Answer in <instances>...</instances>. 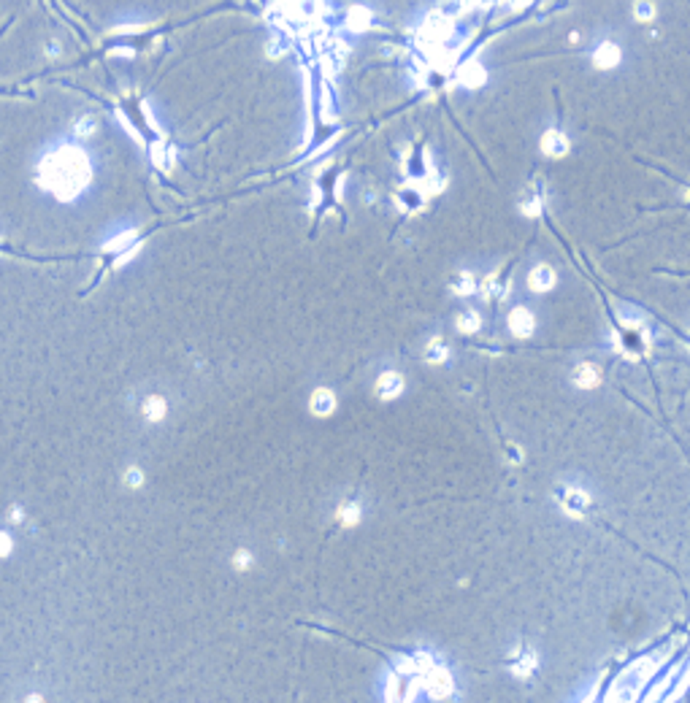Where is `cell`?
<instances>
[{
  "label": "cell",
  "mask_w": 690,
  "mask_h": 703,
  "mask_svg": "<svg viewBox=\"0 0 690 703\" xmlns=\"http://www.w3.org/2000/svg\"><path fill=\"white\" fill-rule=\"evenodd\" d=\"M458 79H460V84H466V87H479V84H485V68L479 65L476 60H469V63L458 70Z\"/></svg>",
  "instance_id": "cell-13"
},
{
  "label": "cell",
  "mask_w": 690,
  "mask_h": 703,
  "mask_svg": "<svg viewBox=\"0 0 690 703\" xmlns=\"http://www.w3.org/2000/svg\"><path fill=\"white\" fill-rule=\"evenodd\" d=\"M404 387H406V381L398 371H382L377 379L374 392H377V398H382V401H395V398L404 392Z\"/></svg>",
  "instance_id": "cell-4"
},
{
  "label": "cell",
  "mask_w": 690,
  "mask_h": 703,
  "mask_svg": "<svg viewBox=\"0 0 690 703\" xmlns=\"http://www.w3.org/2000/svg\"><path fill=\"white\" fill-rule=\"evenodd\" d=\"M528 287L533 292H547L555 287V270L550 265H536V268L528 273Z\"/></svg>",
  "instance_id": "cell-11"
},
{
  "label": "cell",
  "mask_w": 690,
  "mask_h": 703,
  "mask_svg": "<svg viewBox=\"0 0 690 703\" xmlns=\"http://www.w3.org/2000/svg\"><path fill=\"white\" fill-rule=\"evenodd\" d=\"M512 668H514V674L526 679L528 674H533V671H536V655H533L530 649H520V655L512 660Z\"/></svg>",
  "instance_id": "cell-14"
},
{
  "label": "cell",
  "mask_w": 690,
  "mask_h": 703,
  "mask_svg": "<svg viewBox=\"0 0 690 703\" xmlns=\"http://www.w3.org/2000/svg\"><path fill=\"white\" fill-rule=\"evenodd\" d=\"M6 517H9L11 525H22V522H25V509H22L19 503H14V506H9V514H6Z\"/></svg>",
  "instance_id": "cell-22"
},
{
  "label": "cell",
  "mask_w": 690,
  "mask_h": 703,
  "mask_svg": "<svg viewBox=\"0 0 690 703\" xmlns=\"http://www.w3.org/2000/svg\"><path fill=\"white\" fill-rule=\"evenodd\" d=\"M419 687H425V692L431 695V698H446V695H452V676L446 671L444 665H439V662H431L425 671H419Z\"/></svg>",
  "instance_id": "cell-2"
},
{
  "label": "cell",
  "mask_w": 690,
  "mask_h": 703,
  "mask_svg": "<svg viewBox=\"0 0 690 703\" xmlns=\"http://www.w3.org/2000/svg\"><path fill=\"white\" fill-rule=\"evenodd\" d=\"M122 485L127 487V490H141V487L147 485V473L141 471L138 465H127L125 473H122Z\"/></svg>",
  "instance_id": "cell-18"
},
{
  "label": "cell",
  "mask_w": 690,
  "mask_h": 703,
  "mask_svg": "<svg viewBox=\"0 0 690 703\" xmlns=\"http://www.w3.org/2000/svg\"><path fill=\"white\" fill-rule=\"evenodd\" d=\"M541 206H544V198H541L539 189H530L526 198L520 201V208H523V214H528V216L541 214Z\"/></svg>",
  "instance_id": "cell-19"
},
{
  "label": "cell",
  "mask_w": 690,
  "mask_h": 703,
  "mask_svg": "<svg viewBox=\"0 0 690 703\" xmlns=\"http://www.w3.org/2000/svg\"><path fill=\"white\" fill-rule=\"evenodd\" d=\"M309 411L314 417H330L336 411V395L328 387H317L309 398Z\"/></svg>",
  "instance_id": "cell-5"
},
{
  "label": "cell",
  "mask_w": 690,
  "mask_h": 703,
  "mask_svg": "<svg viewBox=\"0 0 690 703\" xmlns=\"http://www.w3.org/2000/svg\"><path fill=\"white\" fill-rule=\"evenodd\" d=\"M336 514H338V522L344 527H355L360 519H363V506H360V500H355V498L341 500Z\"/></svg>",
  "instance_id": "cell-12"
},
{
  "label": "cell",
  "mask_w": 690,
  "mask_h": 703,
  "mask_svg": "<svg viewBox=\"0 0 690 703\" xmlns=\"http://www.w3.org/2000/svg\"><path fill=\"white\" fill-rule=\"evenodd\" d=\"M620 46L615 43V41H604V43H598V49L593 52V65L601 68V70H609V68H615L620 63Z\"/></svg>",
  "instance_id": "cell-8"
},
{
  "label": "cell",
  "mask_w": 690,
  "mask_h": 703,
  "mask_svg": "<svg viewBox=\"0 0 690 703\" xmlns=\"http://www.w3.org/2000/svg\"><path fill=\"white\" fill-rule=\"evenodd\" d=\"M41 179L46 189H52L57 198L73 201L90 181L87 152L79 147H60L49 152L41 162Z\"/></svg>",
  "instance_id": "cell-1"
},
{
  "label": "cell",
  "mask_w": 690,
  "mask_h": 703,
  "mask_svg": "<svg viewBox=\"0 0 690 703\" xmlns=\"http://www.w3.org/2000/svg\"><path fill=\"white\" fill-rule=\"evenodd\" d=\"M509 330H512L517 338H528L533 330H536V319H533V314H530L526 306H517V309L509 314Z\"/></svg>",
  "instance_id": "cell-7"
},
{
  "label": "cell",
  "mask_w": 690,
  "mask_h": 703,
  "mask_svg": "<svg viewBox=\"0 0 690 703\" xmlns=\"http://www.w3.org/2000/svg\"><path fill=\"white\" fill-rule=\"evenodd\" d=\"M474 290H476V279L471 276V270H460L455 273V279H452V292L460 297L471 295Z\"/></svg>",
  "instance_id": "cell-17"
},
{
  "label": "cell",
  "mask_w": 690,
  "mask_h": 703,
  "mask_svg": "<svg viewBox=\"0 0 690 703\" xmlns=\"http://www.w3.org/2000/svg\"><path fill=\"white\" fill-rule=\"evenodd\" d=\"M479 324H482V319H479V314L476 311H463L458 317V330L460 333H476L479 330Z\"/></svg>",
  "instance_id": "cell-20"
},
{
  "label": "cell",
  "mask_w": 690,
  "mask_h": 703,
  "mask_svg": "<svg viewBox=\"0 0 690 703\" xmlns=\"http://www.w3.org/2000/svg\"><path fill=\"white\" fill-rule=\"evenodd\" d=\"M558 500H560V509L568 517H585L587 506H590V495L577 485H563L558 490Z\"/></svg>",
  "instance_id": "cell-3"
},
{
  "label": "cell",
  "mask_w": 690,
  "mask_h": 703,
  "mask_svg": "<svg viewBox=\"0 0 690 703\" xmlns=\"http://www.w3.org/2000/svg\"><path fill=\"white\" fill-rule=\"evenodd\" d=\"M22 703H46V695L38 692V689H30L25 698H22Z\"/></svg>",
  "instance_id": "cell-24"
},
{
  "label": "cell",
  "mask_w": 690,
  "mask_h": 703,
  "mask_svg": "<svg viewBox=\"0 0 690 703\" xmlns=\"http://www.w3.org/2000/svg\"><path fill=\"white\" fill-rule=\"evenodd\" d=\"M571 381L582 387V390H590V387H598L601 384V371H598V365L593 363H580L574 368V374H571Z\"/></svg>",
  "instance_id": "cell-10"
},
{
  "label": "cell",
  "mask_w": 690,
  "mask_h": 703,
  "mask_svg": "<svg viewBox=\"0 0 690 703\" xmlns=\"http://www.w3.org/2000/svg\"><path fill=\"white\" fill-rule=\"evenodd\" d=\"M541 152L550 154V157H563V154H568V135L563 133V130H558V127L544 130V135H541Z\"/></svg>",
  "instance_id": "cell-6"
},
{
  "label": "cell",
  "mask_w": 690,
  "mask_h": 703,
  "mask_svg": "<svg viewBox=\"0 0 690 703\" xmlns=\"http://www.w3.org/2000/svg\"><path fill=\"white\" fill-rule=\"evenodd\" d=\"M14 549H16V541H14L11 530H0V560L11 557Z\"/></svg>",
  "instance_id": "cell-21"
},
{
  "label": "cell",
  "mask_w": 690,
  "mask_h": 703,
  "mask_svg": "<svg viewBox=\"0 0 690 703\" xmlns=\"http://www.w3.org/2000/svg\"><path fill=\"white\" fill-rule=\"evenodd\" d=\"M141 414H144L147 422L157 425V422H162V419L168 417V401L162 395H147L144 403H141Z\"/></svg>",
  "instance_id": "cell-9"
},
{
  "label": "cell",
  "mask_w": 690,
  "mask_h": 703,
  "mask_svg": "<svg viewBox=\"0 0 690 703\" xmlns=\"http://www.w3.org/2000/svg\"><path fill=\"white\" fill-rule=\"evenodd\" d=\"M655 16V6H647V3H636V19H642V22H647Z\"/></svg>",
  "instance_id": "cell-23"
},
{
  "label": "cell",
  "mask_w": 690,
  "mask_h": 703,
  "mask_svg": "<svg viewBox=\"0 0 690 703\" xmlns=\"http://www.w3.org/2000/svg\"><path fill=\"white\" fill-rule=\"evenodd\" d=\"M446 357H449V347H446L439 336L431 338V341H428V347H425V360H428V363L441 365V363H446Z\"/></svg>",
  "instance_id": "cell-16"
},
{
  "label": "cell",
  "mask_w": 690,
  "mask_h": 703,
  "mask_svg": "<svg viewBox=\"0 0 690 703\" xmlns=\"http://www.w3.org/2000/svg\"><path fill=\"white\" fill-rule=\"evenodd\" d=\"M255 554H252V549H246V546H239L236 552L230 554V566H233V571H239V574H246V571H252L255 568Z\"/></svg>",
  "instance_id": "cell-15"
}]
</instances>
